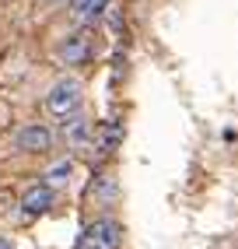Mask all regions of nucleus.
<instances>
[{"label": "nucleus", "instance_id": "11", "mask_svg": "<svg viewBox=\"0 0 238 249\" xmlns=\"http://www.w3.org/2000/svg\"><path fill=\"white\" fill-rule=\"evenodd\" d=\"M53 4H67V0H53Z\"/></svg>", "mask_w": 238, "mask_h": 249}, {"label": "nucleus", "instance_id": "3", "mask_svg": "<svg viewBox=\"0 0 238 249\" xmlns=\"http://www.w3.org/2000/svg\"><path fill=\"white\" fill-rule=\"evenodd\" d=\"M49 207H53V186H49V182H39V186L25 190V196H21V214L25 218H39Z\"/></svg>", "mask_w": 238, "mask_h": 249}, {"label": "nucleus", "instance_id": "10", "mask_svg": "<svg viewBox=\"0 0 238 249\" xmlns=\"http://www.w3.org/2000/svg\"><path fill=\"white\" fill-rule=\"evenodd\" d=\"M0 249H11V246H7V242H4V239H0Z\"/></svg>", "mask_w": 238, "mask_h": 249}, {"label": "nucleus", "instance_id": "1", "mask_svg": "<svg viewBox=\"0 0 238 249\" xmlns=\"http://www.w3.org/2000/svg\"><path fill=\"white\" fill-rule=\"evenodd\" d=\"M119 242H123V225L116 218H98L81 231L77 249H119Z\"/></svg>", "mask_w": 238, "mask_h": 249}, {"label": "nucleus", "instance_id": "4", "mask_svg": "<svg viewBox=\"0 0 238 249\" xmlns=\"http://www.w3.org/2000/svg\"><path fill=\"white\" fill-rule=\"evenodd\" d=\"M91 49H95V42H91L88 32H74V36H67V39L60 42V60H67V63H84V60H91Z\"/></svg>", "mask_w": 238, "mask_h": 249}, {"label": "nucleus", "instance_id": "5", "mask_svg": "<svg viewBox=\"0 0 238 249\" xmlns=\"http://www.w3.org/2000/svg\"><path fill=\"white\" fill-rule=\"evenodd\" d=\"M63 137H67V144H70V147H84L88 141H95V137H91V123L84 120V116H67Z\"/></svg>", "mask_w": 238, "mask_h": 249}, {"label": "nucleus", "instance_id": "8", "mask_svg": "<svg viewBox=\"0 0 238 249\" xmlns=\"http://www.w3.org/2000/svg\"><path fill=\"white\" fill-rule=\"evenodd\" d=\"M105 4L109 0H74V14H77V21H91L105 11Z\"/></svg>", "mask_w": 238, "mask_h": 249}, {"label": "nucleus", "instance_id": "6", "mask_svg": "<svg viewBox=\"0 0 238 249\" xmlns=\"http://www.w3.org/2000/svg\"><path fill=\"white\" fill-rule=\"evenodd\" d=\"M49 141H53V134H49L46 126H39V123L25 126L21 134H18V147H21V151H46Z\"/></svg>", "mask_w": 238, "mask_h": 249}, {"label": "nucleus", "instance_id": "2", "mask_svg": "<svg viewBox=\"0 0 238 249\" xmlns=\"http://www.w3.org/2000/svg\"><path fill=\"white\" fill-rule=\"evenodd\" d=\"M46 109L53 112V116H60V120L74 116V112L81 109V81H74V77H60L56 85L49 88V95H46Z\"/></svg>", "mask_w": 238, "mask_h": 249}, {"label": "nucleus", "instance_id": "9", "mask_svg": "<svg viewBox=\"0 0 238 249\" xmlns=\"http://www.w3.org/2000/svg\"><path fill=\"white\" fill-rule=\"evenodd\" d=\"M67 176H70V161H60V165H53V169L46 172L49 186H60V182H67Z\"/></svg>", "mask_w": 238, "mask_h": 249}, {"label": "nucleus", "instance_id": "7", "mask_svg": "<svg viewBox=\"0 0 238 249\" xmlns=\"http://www.w3.org/2000/svg\"><path fill=\"white\" fill-rule=\"evenodd\" d=\"M119 137H123V130H119V123H102L98 126V134H95V151L98 155H112L116 151V144H119Z\"/></svg>", "mask_w": 238, "mask_h": 249}]
</instances>
